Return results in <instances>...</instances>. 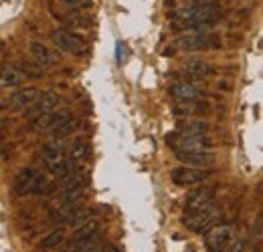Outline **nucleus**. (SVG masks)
<instances>
[{"mask_svg":"<svg viewBox=\"0 0 263 252\" xmlns=\"http://www.w3.org/2000/svg\"><path fill=\"white\" fill-rule=\"evenodd\" d=\"M39 95L41 91L33 87V85H29V87H21L16 93L10 95V107H31L34 101L39 99Z\"/></svg>","mask_w":263,"mask_h":252,"instance_id":"4468645a","label":"nucleus"},{"mask_svg":"<svg viewBox=\"0 0 263 252\" xmlns=\"http://www.w3.org/2000/svg\"><path fill=\"white\" fill-rule=\"evenodd\" d=\"M31 55H33L34 63H39L43 69L55 67L59 63V55L53 49H49L47 45H43V43H31Z\"/></svg>","mask_w":263,"mask_h":252,"instance_id":"ddd939ff","label":"nucleus"},{"mask_svg":"<svg viewBox=\"0 0 263 252\" xmlns=\"http://www.w3.org/2000/svg\"><path fill=\"white\" fill-rule=\"evenodd\" d=\"M67 156L73 161H81L89 156V143L85 139H75L73 143H69L67 148Z\"/></svg>","mask_w":263,"mask_h":252,"instance_id":"aec40b11","label":"nucleus"},{"mask_svg":"<svg viewBox=\"0 0 263 252\" xmlns=\"http://www.w3.org/2000/svg\"><path fill=\"white\" fill-rule=\"evenodd\" d=\"M174 156L178 161H184L186 165H195V167H204V165H211L215 161V154H211L209 150H202V152L174 150Z\"/></svg>","mask_w":263,"mask_h":252,"instance_id":"f8f14e48","label":"nucleus"},{"mask_svg":"<svg viewBox=\"0 0 263 252\" xmlns=\"http://www.w3.org/2000/svg\"><path fill=\"white\" fill-rule=\"evenodd\" d=\"M57 105H59V95L53 93V91H45V93L39 95V99L27 109V115L34 119V117H39V115H43V113L55 111Z\"/></svg>","mask_w":263,"mask_h":252,"instance_id":"9b49d317","label":"nucleus"},{"mask_svg":"<svg viewBox=\"0 0 263 252\" xmlns=\"http://www.w3.org/2000/svg\"><path fill=\"white\" fill-rule=\"evenodd\" d=\"M65 242V232L63 230H53L51 234H47L43 240H41V250H53V248H57L59 244H63Z\"/></svg>","mask_w":263,"mask_h":252,"instance_id":"412c9836","label":"nucleus"},{"mask_svg":"<svg viewBox=\"0 0 263 252\" xmlns=\"http://www.w3.org/2000/svg\"><path fill=\"white\" fill-rule=\"evenodd\" d=\"M87 186V176L85 174H71L65 178V192H73V190H83Z\"/></svg>","mask_w":263,"mask_h":252,"instance_id":"b1692460","label":"nucleus"},{"mask_svg":"<svg viewBox=\"0 0 263 252\" xmlns=\"http://www.w3.org/2000/svg\"><path fill=\"white\" fill-rule=\"evenodd\" d=\"M219 12H221V8L213 0L182 6L172 12V29L180 32L206 31L219 20Z\"/></svg>","mask_w":263,"mask_h":252,"instance_id":"f257e3e1","label":"nucleus"},{"mask_svg":"<svg viewBox=\"0 0 263 252\" xmlns=\"http://www.w3.org/2000/svg\"><path fill=\"white\" fill-rule=\"evenodd\" d=\"M75 127H77V123L71 119V121H67L65 125L57 127V129H55V131H51V133H53V137H55V139H63V137L71 135V133L75 131Z\"/></svg>","mask_w":263,"mask_h":252,"instance_id":"a878e982","label":"nucleus"},{"mask_svg":"<svg viewBox=\"0 0 263 252\" xmlns=\"http://www.w3.org/2000/svg\"><path fill=\"white\" fill-rule=\"evenodd\" d=\"M253 252H259V250H253Z\"/></svg>","mask_w":263,"mask_h":252,"instance_id":"c85d7f7f","label":"nucleus"},{"mask_svg":"<svg viewBox=\"0 0 263 252\" xmlns=\"http://www.w3.org/2000/svg\"><path fill=\"white\" fill-rule=\"evenodd\" d=\"M219 218V208L215 204H209L206 208L197 210V212H184L182 216V224L197 234H204L209 228H213L215 220Z\"/></svg>","mask_w":263,"mask_h":252,"instance_id":"20e7f679","label":"nucleus"},{"mask_svg":"<svg viewBox=\"0 0 263 252\" xmlns=\"http://www.w3.org/2000/svg\"><path fill=\"white\" fill-rule=\"evenodd\" d=\"M63 154H65L63 139H53V141L45 143V145H43V150H41V156H43V159L47 161V165H49V163H53V161L63 159Z\"/></svg>","mask_w":263,"mask_h":252,"instance_id":"a211bd4d","label":"nucleus"},{"mask_svg":"<svg viewBox=\"0 0 263 252\" xmlns=\"http://www.w3.org/2000/svg\"><path fill=\"white\" fill-rule=\"evenodd\" d=\"M213 198H215V186H202V188L193 190L186 198L184 212H197L206 208L209 204H213Z\"/></svg>","mask_w":263,"mask_h":252,"instance_id":"1a4fd4ad","label":"nucleus"},{"mask_svg":"<svg viewBox=\"0 0 263 252\" xmlns=\"http://www.w3.org/2000/svg\"><path fill=\"white\" fill-rule=\"evenodd\" d=\"M243 248H245V240H235L227 246L225 252H243Z\"/></svg>","mask_w":263,"mask_h":252,"instance_id":"cd10ccee","label":"nucleus"},{"mask_svg":"<svg viewBox=\"0 0 263 252\" xmlns=\"http://www.w3.org/2000/svg\"><path fill=\"white\" fill-rule=\"evenodd\" d=\"M184 73L193 79H202V77H209L213 73L211 65L204 63V61H189L184 65Z\"/></svg>","mask_w":263,"mask_h":252,"instance_id":"6ab92c4d","label":"nucleus"},{"mask_svg":"<svg viewBox=\"0 0 263 252\" xmlns=\"http://www.w3.org/2000/svg\"><path fill=\"white\" fill-rule=\"evenodd\" d=\"M206 131H209V125H206L204 121H197V123L186 127L180 135H182V137H200V135H206Z\"/></svg>","mask_w":263,"mask_h":252,"instance_id":"393cba45","label":"nucleus"},{"mask_svg":"<svg viewBox=\"0 0 263 252\" xmlns=\"http://www.w3.org/2000/svg\"><path fill=\"white\" fill-rule=\"evenodd\" d=\"M67 121H71V113L69 111H49L43 113L33 119L34 131H55L57 127L65 125Z\"/></svg>","mask_w":263,"mask_h":252,"instance_id":"6e6552de","label":"nucleus"},{"mask_svg":"<svg viewBox=\"0 0 263 252\" xmlns=\"http://www.w3.org/2000/svg\"><path fill=\"white\" fill-rule=\"evenodd\" d=\"M49 172L55 176V178H69L71 174H73V167H71V163L67 161V159H59V161H53V163H49Z\"/></svg>","mask_w":263,"mask_h":252,"instance_id":"4be33fe9","label":"nucleus"},{"mask_svg":"<svg viewBox=\"0 0 263 252\" xmlns=\"http://www.w3.org/2000/svg\"><path fill=\"white\" fill-rule=\"evenodd\" d=\"M51 40L57 49H61L63 53L69 55H77V57H83L89 53V43L77 34L75 31H67V29H57V31L51 32Z\"/></svg>","mask_w":263,"mask_h":252,"instance_id":"f03ea898","label":"nucleus"},{"mask_svg":"<svg viewBox=\"0 0 263 252\" xmlns=\"http://www.w3.org/2000/svg\"><path fill=\"white\" fill-rule=\"evenodd\" d=\"M170 97L172 99H176L178 103H195L198 101L202 93H200V89H198L197 85H193V83H189V81H180V83H174L172 87H170Z\"/></svg>","mask_w":263,"mask_h":252,"instance_id":"9d476101","label":"nucleus"},{"mask_svg":"<svg viewBox=\"0 0 263 252\" xmlns=\"http://www.w3.org/2000/svg\"><path fill=\"white\" fill-rule=\"evenodd\" d=\"M16 69H18L25 77H33V79L43 77V71H45L39 63H29V61H18V63H16Z\"/></svg>","mask_w":263,"mask_h":252,"instance_id":"5701e85b","label":"nucleus"},{"mask_svg":"<svg viewBox=\"0 0 263 252\" xmlns=\"http://www.w3.org/2000/svg\"><path fill=\"white\" fill-rule=\"evenodd\" d=\"M231 234L233 228L229 224H217L213 228L206 230V248L211 252H225L231 244Z\"/></svg>","mask_w":263,"mask_h":252,"instance_id":"0eeeda50","label":"nucleus"},{"mask_svg":"<svg viewBox=\"0 0 263 252\" xmlns=\"http://www.w3.org/2000/svg\"><path fill=\"white\" fill-rule=\"evenodd\" d=\"M25 75L16 69V67H2V73H0V85L2 89H16L25 83Z\"/></svg>","mask_w":263,"mask_h":252,"instance_id":"2eb2a0df","label":"nucleus"},{"mask_svg":"<svg viewBox=\"0 0 263 252\" xmlns=\"http://www.w3.org/2000/svg\"><path fill=\"white\" fill-rule=\"evenodd\" d=\"M98 234H99V222L89 220V222H85L83 226H79V228L71 234L69 242H87V240H91V238L98 236Z\"/></svg>","mask_w":263,"mask_h":252,"instance_id":"f3484780","label":"nucleus"},{"mask_svg":"<svg viewBox=\"0 0 263 252\" xmlns=\"http://www.w3.org/2000/svg\"><path fill=\"white\" fill-rule=\"evenodd\" d=\"M16 190L21 194H43L47 190V178L33 167H27L16 176Z\"/></svg>","mask_w":263,"mask_h":252,"instance_id":"423d86ee","label":"nucleus"},{"mask_svg":"<svg viewBox=\"0 0 263 252\" xmlns=\"http://www.w3.org/2000/svg\"><path fill=\"white\" fill-rule=\"evenodd\" d=\"M170 178L176 186L193 188V186L202 184L209 178V172L204 167H195V165H178V167H172Z\"/></svg>","mask_w":263,"mask_h":252,"instance_id":"39448f33","label":"nucleus"},{"mask_svg":"<svg viewBox=\"0 0 263 252\" xmlns=\"http://www.w3.org/2000/svg\"><path fill=\"white\" fill-rule=\"evenodd\" d=\"M65 6L69 8H73V10H83V8H89L91 6V2L89 0H61Z\"/></svg>","mask_w":263,"mask_h":252,"instance_id":"bb28decb","label":"nucleus"},{"mask_svg":"<svg viewBox=\"0 0 263 252\" xmlns=\"http://www.w3.org/2000/svg\"><path fill=\"white\" fill-rule=\"evenodd\" d=\"M174 47H178L182 51H209V49H217L219 47V38L211 32V29H206V31H189L182 32L174 40Z\"/></svg>","mask_w":263,"mask_h":252,"instance_id":"7ed1b4c3","label":"nucleus"},{"mask_svg":"<svg viewBox=\"0 0 263 252\" xmlns=\"http://www.w3.org/2000/svg\"><path fill=\"white\" fill-rule=\"evenodd\" d=\"M209 148H211V139L206 135H200V137H182L180 135V141L174 145V150H184V152H202Z\"/></svg>","mask_w":263,"mask_h":252,"instance_id":"dca6fc26","label":"nucleus"}]
</instances>
